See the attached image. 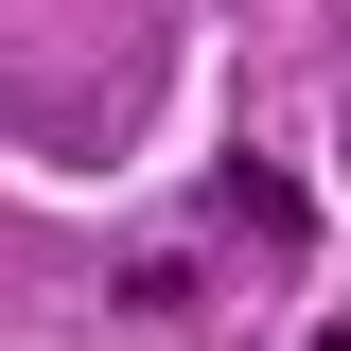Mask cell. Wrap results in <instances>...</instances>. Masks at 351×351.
Listing matches in <instances>:
<instances>
[{
    "label": "cell",
    "mask_w": 351,
    "mask_h": 351,
    "mask_svg": "<svg viewBox=\"0 0 351 351\" xmlns=\"http://www.w3.org/2000/svg\"><path fill=\"white\" fill-rule=\"evenodd\" d=\"M334 351H351V334H334Z\"/></svg>",
    "instance_id": "obj_1"
}]
</instances>
